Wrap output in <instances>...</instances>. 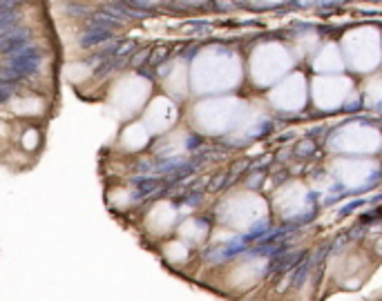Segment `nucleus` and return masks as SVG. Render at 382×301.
Segmentation results:
<instances>
[{
	"instance_id": "f257e3e1",
	"label": "nucleus",
	"mask_w": 382,
	"mask_h": 301,
	"mask_svg": "<svg viewBox=\"0 0 382 301\" xmlns=\"http://www.w3.org/2000/svg\"><path fill=\"white\" fill-rule=\"evenodd\" d=\"M27 47H29V34L27 31L11 29V31L0 34V52L2 54H18Z\"/></svg>"
},
{
	"instance_id": "f03ea898",
	"label": "nucleus",
	"mask_w": 382,
	"mask_h": 301,
	"mask_svg": "<svg viewBox=\"0 0 382 301\" xmlns=\"http://www.w3.org/2000/svg\"><path fill=\"white\" fill-rule=\"evenodd\" d=\"M110 38V29H101V27H90L87 34L81 38V45L83 47H92V45H99L103 40Z\"/></svg>"
}]
</instances>
